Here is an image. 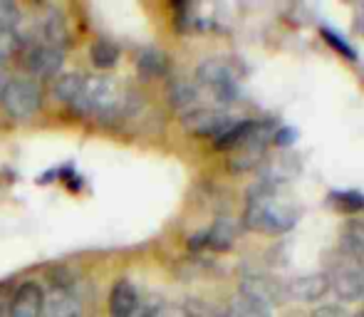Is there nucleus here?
Instances as JSON below:
<instances>
[{
    "label": "nucleus",
    "mask_w": 364,
    "mask_h": 317,
    "mask_svg": "<svg viewBox=\"0 0 364 317\" xmlns=\"http://www.w3.org/2000/svg\"><path fill=\"white\" fill-rule=\"evenodd\" d=\"M228 317H270V310L260 308V305L250 303L248 298L238 295V298H233V303H230Z\"/></svg>",
    "instance_id": "nucleus-22"
},
{
    "label": "nucleus",
    "mask_w": 364,
    "mask_h": 317,
    "mask_svg": "<svg viewBox=\"0 0 364 317\" xmlns=\"http://www.w3.org/2000/svg\"><path fill=\"white\" fill-rule=\"evenodd\" d=\"M0 109L13 122L33 119L43 109V90L33 77H8L0 90Z\"/></svg>",
    "instance_id": "nucleus-3"
},
{
    "label": "nucleus",
    "mask_w": 364,
    "mask_h": 317,
    "mask_svg": "<svg viewBox=\"0 0 364 317\" xmlns=\"http://www.w3.org/2000/svg\"><path fill=\"white\" fill-rule=\"evenodd\" d=\"M330 278V288L335 290V295L345 303H360L364 300V270L357 263H350V258L345 263L335 265Z\"/></svg>",
    "instance_id": "nucleus-8"
},
{
    "label": "nucleus",
    "mask_w": 364,
    "mask_h": 317,
    "mask_svg": "<svg viewBox=\"0 0 364 317\" xmlns=\"http://www.w3.org/2000/svg\"><path fill=\"white\" fill-rule=\"evenodd\" d=\"M82 305L80 298L68 288V285H58V288L48 290L43 295V313L40 317H80Z\"/></svg>",
    "instance_id": "nucleus-12"
},
{
    "label": "nucleus",
    "mask_w": 364,
    "mask_h": 317,
    "mask_svg": "<svg viewBox=\"0 0 364 317\" xmlns=\"http://www.w3.org/2000/svg\"><path fill=\"white\" fill-rule=\"evenodd\" d=\"M43 285L28 280V283L18 285L15 293L10 295L8 317H40L43 313Z\"/></svg>",
    "instance_id": "nucleus-11"
},
{
    "label": "nucleus",
    "mask_w": 364,
    "mask_h": 317,
    "mask_svg": "<svg viewBox=\"0 0 364 317\" xmlns=\"http://www.w3.org/2000/svg\"><path fill=\"white\" fill-rule=\"evenodd\" d=\"M134 317H191L188 310L173 308V305H146V308H139V313Z\"/></svg>",
    "instance_id": "nucleus-24"
},
{
    "label": "nucleus",
    "mask_w": 364,
    "mask_h": 317,
    "mask_svg": "<svg viewBox=\"0 0 364 317\" xmlns=\"http://www.w3.org/2000/svg\"><path fill=\"white\" fill-rule=\"evenodd\" d=\"M3 85H5V80H3V70H0V90H3Z\"/></svg>",
    "instance_id": "nucleus-27"
},
{
    "label": "nucleus",
    "mask_w": 364,
    "mask_h": 317,
    "mask_svg": "<svg viewBox=\"0 0 364 317\" xmlns=\"http://www.w3.org/2000/svg\"><path fill=\"white\" fill-rule=\"evenodd\" d=\"M235 238H238V228L230 218L220 216L206 233H203V245L206 248H213V250H228L233 248Z\"/></svg>",
    "instance_id": "nucleus-15"
},
{
    "label": "nucleus",
    "mask_w": 364,
    "mask_h": 317,
    "mask_svg": "<svg viewBox=\"0 0 364 317\" xmlns=\"http://www.w3.org/2000/svg\"><path fill=\"white\" fill-rule=\"evenodd\" d=\"M327 198V203H332L340 213H357L364 208V193L360 191H332Z\"/></svg>",
    "instance_id": "nucleus-21"
},
{
    "label": "nucleus",
    "mask_w": 364,
    "mask_h": 317,
    "mask_svg": "<svg viewBox=\"0 0 364 317\" xmlns=\"http://www.w3.org/2000/svg\"><path fill=\"white\" fill-rule=\"evenodd\" d=\"M124 100L127 97L119 95V87L114 80L105 77V75H92L82 82L70 109L77 117H92V119L109 124V122L124 119Z\"/></svg>",
    "instance_id": "nucleus-2"
},
{
    "label": "nucleus",
    "mask_w": 364,
    "mask_h": 317,
    "mask_svg": "<svg viewBox=\"0 0 364 317\" xmlns=\"http://www.w3.org/2000/svg\"><path fill=\"white\" fill-rule=\"evenodd\" d=\"M320 35H322V38H325V43L330 45V48H335L337 53L342 55V58L352 60V63H355V60H357L355 48H352L350 43H345V38H342V35H337L335 30H330V28H322V30H320Z\"/></svg>",
    "instance_id": "nucleus-23"
},
{
    "label": "nucleus",
    "mask_w": 364,
    "mask_h": 317,
    "mask_svg": "<svg viewBox=\"0 0 364 317\" xmlns=\"http://www.w3.org/2000/svg\"><path fill=\"white\" fill-rule=\"evenodd\" d=\"M136 70L144 80H159L166 75L168 70V60L161 50L156 48H146L139 53V60H136Z\"/></svg>",
    "instance_id": "nucleus-16"
},
{
    "label": "nucleus",
    "mask_w": 364,
    "mask_h": 317,
    "mask_svg": "<svg viewBox=\"0 0 364 317\" xmlns=\"http://www.w3.org/2000/svg\"><path fill=\"white\" fill-rule=\"evenodd\" d=\"M141 308L139 290L132 280H117L109 290V317H134Z\"/></svg>",
    "instance_id": "nucleus-13"
},
{
    "label": "nucleus",
    "mask_w": 364,
    "mask_h": 317,
    "mask_svg": "<svg viewBox=\"0 0 364 317\" xmlns=\"http://www.w3.org/2000/svg\"><path fill=\"white\" fill-rule=\"evenodd\" d=\"M25 68L33 75V80H58L63 75L65 68V48H55V45H45V43H30L23 53Z\"/></svg>",
    "instance_id": "nucleus-6"
},
{
    "label": "nucleus",
    "mask_w": 364,
    "mask_h": 317,
    "mask_svg": "<svg viewBox=\"0 0 364 317\" xmlns=\"http://www.w3.org/2000/svg\"><path fill=\"white\" fill-rule=\"evenodd\" d=\"M90 60L97 70H112L117 63H119V48H117L112 40L100 38L92 43L90 48Z\"/></svg>",
    "instance_id": "nucleus-19"
},
{
    "label": "nucleus",
    "mask_w": 364,
    "mask_h": 317,
    "mask_svg": "<svg viewBox=\"0 0 364 317\" xmlns=\"http://www.w3.org/2000/svg\"><path fill=\"white\" fill-rule=\"evenodd\" d=\"M295 139H297V129H292V127L275 129V134H273V144L280 146V149H288V146L295 144Z\"/></svg>",
    "instance_id": "nucleus-25"
},
{
    "label": "nucleus",
    "mask_w": 364,
    "mask_h": 317,
    "mask_svg": "<svg viewBox=\"0 0 364 317\" xmlns=\"http://www.w3.org/2000/svg\"><path fill=\"white\" fill-rule=\"evenodd\" d=\"M330 293V278L327 273H307L297 275L285 285V298H292L297 303H317Z\"/></svg>",
    "instance_id": "nucleus-10"
},
{
    "label": "nucleus",
    "mask_w": 364,
    "mask_h": 317,
    "mask_svg": "<svg viewBox=\"0 0 364 317\" xmlns=\"http://www.w3.org/2000/svg\"><path fill=\"white\" fill-rule=\"evenodd\" d=\"M250 127H253V119H238L233 127H230L228 131H225L223 136H218V139L213 141V146H216L218 151H233V149H238V146L243 144L245 136H248Z\"/></svg>",
    "instance_id": "nucleus-20"
},
{
    "label": "nucleus",
    "mask_w": 364,
    "mask_h": 317,
    "mask_svg": "<svg viewBox=\"0 0 364 317\" xmlns=\"http://www.w3.org/2000/svg\"><path fill=\"white\" fill-rule=\"evenodd\" d=\"M82 82H85V75L80 72H63L58 80H53V100L58 102V104H65L70 107L75 102L77 92H80Z\"/></svg>",
    "instance_id": "nucleus-17"
},
{
    "label": "nucleus",
    "mask_w": 364,
    "mask_h": 317,
    "mask_svg": "<svg viewBox=\"0 0 364 317\" xmlns=\"http://www.w3.org/2000/svg\"><path fill=\"white\" fill-rule=\"evenodd\" d=\"M196 82L203 85L206 90L213 92L218 102L230 104L238 97V82L240 72L235 70L233 60H223V58H208L198 65L196 70Z\"/></svg>",
    "instance_id": "nucleus-4"
},
{
    "label": "nucleus",
    "mask_w": 364,
    "mask_h": 317,
    "mask_svg": "<svg viewBox=\"0 0 364 317\" xmlns=\"http://www.w3.org/2000/svg\"><path fill=\"white\" fill-rule=\"evenodd\" d=\"M238 295L248 298L250 303L260 305V308L273 310L285 300V285H280L278 280L268 278V275H248V278L240 280Z\"/></svg>",
    "instance_id": "nucleus-9"
},
{
    "label": "nucleus",
    "mask_w": 364,
    "mask_h": 317,
    "mask_svg": "<svg viewBox=\"0 0 364 317\" xmlns=\"http://www.w3.org/2000/svg\"><path fill=\"white\" fill-rule=\"evenodd\" d=\"M273 134H275L273 122L253 119V127H250L248 136H245L238 149H233V154L228 158L230 171L243 173V171H250V168H258L260 163L265 161V149H268V144H273Z\"/></svg>",
    "instance_id": "nucleus-5"
},
{
    "label": "nucleus",
    "mask_w": 364,
    "mask_h": 317,
    "mask_svg": "<svg viewBox=\"0 0 364 317\" xmlns=\"http://www.w3.org/2000/svg\"><path fill=\"white\" fill-rule=\"evenodd\" d=\"M235 122L238 119H233V117L225 114V112L203 109V107H198V109L183 114V127H186L191 134L206 136V139H213V141H216L218 136H223L225 131L235 124Z\"/></svg>",
    "instance_id": "nucleus-7"
},
{
    "label": "nucleus",
    "mask_w": 364,
    "mask_h": 317,
    "mask_svg": "<svg viewBox=\"0 0 364 317\" xmlns=\"http://www.w3.org/2000/svg\"><path fill=\"white\" fill-rule=\"evenodd\" d=\"M340 243H342V253H345L347 258H355V260L364 258V223L360 221L345 223Z\"/></svg>",
    "instance_id": "nucleus-18"
},
{
    "label": "nucleus",
    "mask_w": 364,
    "mask_h": 317,
    "mask_svg": "<svg viewBox=\"0 0 364 317\" xmlns=\"http://www.w3.org/2000/svg\"><path fill=\"white\" fill-rule=\"evenodd\" d=\"M310 317H347V313L340 305H322V308H317Z\"/></svg>",
    "instance_id": "nucleus-26"
},
{
    "label": "nucleus",
    "mask_w": 364,
    "mask_h": 317,
    "mask_svg": "<svg viewBox=\"0 0 364 317\" xmlns=\"http://www.w3.org/2000/svg\"><path fill=\"white\" fill-rule=\"evenodd\" d=\"M168 104L173 107V109L183 112V114H188V112L198 109V87L193 85V82L188 80H171L168 82Z\"/></svg>",
    "instance_id": "nucleus-14"
},
{
    "label": "nucleus",
    "mask_w": 364,
    "mask_h": 317,
    "mask_svg": "<svg viewBox=\"0 0 364 317\" xmlns=\"http://www.w3.org/2000/svg\"><path fill=\"white\" fill-rule=\"evenodd\" d=\"M297 218H300V208L292 198L285 196L283 186L258 181L248 191L243 223L250 231L280 236V233H288L290 228H295Z\"/></svg>",
    "instance_id": "nucleus-1"
},
{
    "label": "nucleus",
    "mask_w": 364,
    "mask_h": 317,
    "mask_svg": "<svg viewBox=\"0 0 364 317\" xmlns=\"http://www.w3.org/2000/svg\"><path fill=\"white\" fill-rule=\"evenodd\" d=\"M352 317H364V310H362V313H357V315H352Z\"/></svg>",
    "instance_id": "nucleus-28"
}]
</instances>
